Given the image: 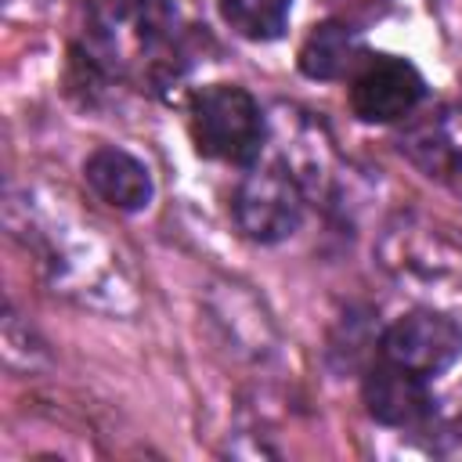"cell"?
<instances>
[{
  "instance_id": "5b68a950",
  "label": "cell",
  "mask_w": 462,
  "mask_h": 462,
  "mask_svg": "<svg viewBox=\"0 0 462 462\" xmlns=\"http://www.w3.org/2000/svg\"><path fill=\"white\" fill-rule=\"evenodd\" d=\"M422 94H426V83L411 61L375 58L357 72L350 87V105H354V116L365 123H397L422 101Z\"/></svg>"
},
{
  "instance_id": "8992f818",
  "label": "cell",
  "mask_w": 462,
  "mask_h": 462,
  "mask_svg": "<svg viewBox=\"0 0 462 462\" xmlns=\"http://www.w3.org/2000/svg\"><path fill=\"white\" fill-rule=\"evenodd\" d=\"M83 177L90 184V191L108 202L112 209H123V213H141L148 209L152 195H155V184H152V173L148 166L116 148V144H105V148H94L83 162Z\"/></svg>"
},
{
  "instance_id": "9c48e42d",
  "label": "cell",
  "mask_w": 462,
  "mask_h": 462,
  "mask_svg": "<svg viewBox=\"0 0 462 462\" xmlns=\"http://www.w3.org/2000/svg\"><path fill=\"white\" fill-rule=\"evenodd\" d=\"M361 54V43L350 25L321 22L310 29V36L300 47V69L310 79H339Z\"/></svg>"
},
{
  "instance_id": "3957f363",
  "label": "cell",
  "mask_w": 462,
  "mask_h": 462,
  "mask_svg": "<svg viewBox=\"0 0 462 462\" xmlns=\"http://www.w3.org/2000/svg\"><path fill=\"white\" fill-rule=\"evenodd\" d=\"M235 220L253 242H282L303 220V191L282 162L249 170L235 191Z\"/></svg>"
},
{
  "instance_id": "7a4b0ae2",
  "label": "cell",
  "mask_w": 462,
  "mask_h": 462,
  "mask_svg": "<svg viewBox=\"0 0 462 462\" xmlns=\"http://www.w3.org/2000/svg\"><path fill=\"white\" fill-rule=\"evenodd\" d=\"M188 130L199 155L217 162H253L263 144V112L235 83L202 87L188 105Z\"/></svg>"
},
{
  "instance_id": "30bf717a",
  "label": "cell",
  "mask_w": 462,
  "mask_h": 462,
  "mask_svg": "<svg viewBox=\"0 0 462 462\" xmlns=\"http://www.w3.org/2000/svg\"><path fill=\"white\" fill-rule=\"evenodd\" d=\"M217 11L242 40L271 43L285 32L292 0H217Z\"/></svg>"
},
{
  "instance_id": "ba28073f",
  "label": "cell",
  "mask_w": 462,
  "mask_h": 462,
  "mask_svg": "<svg viewBox=\"0 0 462 462\" xmlns=\"http://www.w3.org/2000/svg\"><path fill=\"white\" fill-rule=\"evenodd\" d=\"M401 148L411 155L415 166L426 170V177H433L462 195V134L455 130L451 119L433 116L430 123L411 126L401 137Z\"/></svg>"
},
{
  "instance_id": "277c9868",
  "label": "cell",
  "mask_w": 462,
  "mask_h": 462,
  "mask_svg": "<svg viewBox=\"0 0 462 462\" xmlns=\"http://www.w3.org/2000/svg\"><path fill=\"white\" fill-rule=\"evenodd\" d=\"M383 357L422 379H433L462 357V328L448 314L411 310L386 328Z\"/></svg>"
},
{
  "instance_id": "6da1fadb",
  "label": "cell",
  "mask_w": 462,
  "mask_h": 462,
  "mask_svg": "<svg viewBox=\"0 0 462 462\" xmlns=\"http://www.w3.org/2000/svg\"><path fill=\"white\" fill-rule=\"evenodd\" d=\"M83 47L97 69L116 76H177L180 18L166 0H90Z\"/></svg>"
},
{
  "instance_id": "52a82bcc",
  "label": "cell",
  "mask_w": 462,
  "mask_h": 462,
  "mask_svg": "<svg viewBox=\"0 0 462 462\" xmlns=\"http://www.w3.org/2000/svg\"><path fill=\"white\" fill-rule=\"evenodd\" d=\"M365 408L375 422L383 426H415L419 419H426L430 411V390H426V379L386 361L375 365L368 375H365Z\"/></svg>"
}]
</instances>
